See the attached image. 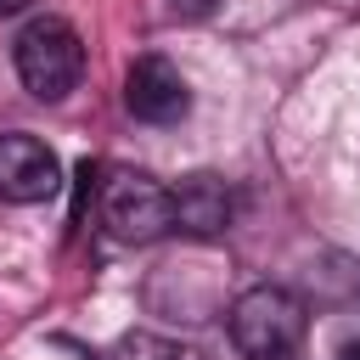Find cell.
<instances>
[{
    "mask_svg": "<svg viewBox=\"0 0 360 360\" xmlns=\"http://www.w3.org/2000/svg\"><path fill=\"white\" fill-rule=\"evenodd\" d=\"M124 107L141 118V124H174L186 107H191V90L180 79V68L169 56H141L124 79Z\"/></svg>",
    "mask_w": 360,
    "mask_h": 360,
    "instance_id": "5",
    "label": "cell"
},
{
    "mask_svg": "<svg viewBox=\"0 0 360 360\" xmlns=\"http://www.w3.org/2000/svg\"><path fill=\"white\" fill-rule=\"evenodd\" d=\"M338 360H360V338H343L338 343Z\"/></svg>",
    "mask_w": 360,
    "mask_h": 360,
    "instance_id": "9",
    "label": "cell"
},
{
    "mask_svg": "<svg viewBox=\"0 0 360 360\" xmlns=\"http://www.w3.org/2000/svg\"><path fill=\"white\" fill-rule=\"evenodd\" d=\"M304 304L287 292V287H248L236 304H231V343L248 354V360H276V354H292L304 343Z\"/></svg>",
    "mask_w": 360,
    "mask_h": 360,
    "instance_id": "2",
    "label": "cell"
},
{
    "mask_svg": "<svg viewBox=\"0 0 360 360\" xmlns=\"http://www.w3.org/2000/svg\"><path fill=\"white\" fill-rule=\"evenodd\" d=\"M169 11H174V17H186V22H197V17H214V11H219V0H169Z\"/></svg>",
    "mask_w": 360,
    "mask_h": 360,
    "instance_id": "8",
    "label": "cell"
},
{
    "mask_svg": "<svg viewBox=\"0 0 360 360\" xmlns=\"http://www.w3.org/2000/svg\"><path fill=\"white\" fill-rule=\"evenodd\" d=\"M17 79L39 101H62L84 79V39L62 17H34L17 34Z\"/></svg>",
    "mask_w": 360,
    "mask_h": 360,
    "instance_id": "1",
    "label": "cell"
},
{
    "mask_svg": "<svg viewBox=\"0 0 360 360\" xmlns=\"http://www.w3.org/2000/svg\"><path fill=\"white\" fill-rule=\"evenodd\" d=\"M34 0H0V17H17V11H28Z\"/></svg>",
    "mask_w": 360,
    "mask_h": 360,
    "instance_id": "10",
    "label": "cell"
},
{
    "mask_svg": "<svg viewBox=\"0 0 360 360\" xmlns=\"http://www.w3.org/2000/svg\"><path fill=\"white\" fill-rule=\"evenodd\" d=\"M101 219L118 242H158L174 231V202L152 174H112L101 186Z\"/></svg>",
    "mask_w": 360,
    "mask_h": 360,
    "instance_id": "3",
    "label": "cell"
},
{
    "mask_svg": "<svg viewBox=\"0 0 360 360\" xmlns=\"http://www.w3.org/2000/svg\"><path fill=\"white\" fill-rule=\"evenodd\" d=\"M276 360H298V349H292V354H276Z\"/></svg>",
    "mask_w": 360,
    "mask_h": 360,
    "instance_id": "11",
    "label": "cell"
},
{
    "mask_svg": "<svg viewBox=\"0 0 360 360\" xmlns=\"http://www.w3.org/2000/svg\"><path fill=\"white\" fill-rule=\"evenodd\" d=\"M169 202H174V231H186V236H197V242L225 236L231 219H236V191H231L219 174H191V180H180V186L169 191Z\"/></svg>",
    "mask_w": 360,
    "mask_h": 360,
    "instance_id": "6",
    "label": "cell"
},
{
    "mask_svg": "<svg viewBox=\"0 0 360 360\" xmlns=\"http://www.w3.org/2000/svg\"><path fill=\"white\" fill-rule=\"evenodd\" d=\"M112 360H202L191 343H174V338H158V332H129L118 338Z\"/></svg>",
    "mask_w": 360,
    "mask_h": 360,
    "instance_id": "7",
    "label": "cell"
},
{
    "mask_svg": "<svg viewBox=\"0 0 360 360\" xmlns=\"http://www.w3.org/2000/svg\"><path fill=\"white\" fill-rule=\"evenodd\" d=\"M56 186H62V163L39 135H22V129L0 135V202L28 208V202L56 197Z\"/></svg>",
    "mask_w": 360,
    "mask_h": 360,
    "instance_id": "4",
    "label": "cell"
}]
</instances>
